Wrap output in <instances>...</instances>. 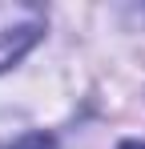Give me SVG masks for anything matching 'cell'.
<instances>
[{
	"mask_svg": "<svg viewBox=\"0 0 145 149\" xmlns=\"http://www.w3.org/2000/svg\"><path fill=\"white\" fill-rule=\"evenodd\" d=\"M0 149H56V141H52L48 133H24L12 145H0Z\"/></svg>",
	"mask_w": 145,
	"mask_h": 149,
	"instance_id": "cell-2",
	"label": "cell"
},
{
	"mask_svg": "<svg viewBox=\"0 0 145 149\" xmlns=\"http://www.w3.org/2000/svg\"><path fill=\"white\" fill-rule=\"evenodd\" d=\"M45 24H48V16L40 4H20V0L0 4V69L16 65L45 36Z\"/></svg>",
	"mask_w": 145,
	"mask_h": 149,
	"instance_id": "cell-1",
	"label": "cell"
},
{
	"mask_svg": "<svg viewBox=\"0 0 145 149\" xmlns=\"http://www.w3.org/2000/svg\"><path fill=\"white\" fill-rule=\"evenodd\" d=\"M121 149H145V145H137V141H125V145H121Z\"/></svg>",
	"mask_w": 145,
	"mask_h": 149,
	"instance_id": "cell-3",
	"label": "cell"
}]
</instances>
